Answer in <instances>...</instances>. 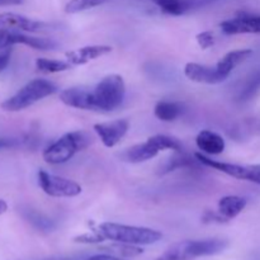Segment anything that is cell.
Listing matches in <instances>:
<instances>
[{
  "mask_svg": "<svg viewBox=\"0 0 260 260\" xmlns=\"http://www.w3.org/2000/svg\"><path fill=\"white\" fill-rule=\"evenodd\" d=\"M129 128V122L127 119H116L106 123L94 124L93 129L98 135L106 147H113L121 141Z\"/></svg>",
  "mask_w": 260,
  "mask_h": 260,
  "instance_id": "cell-9",
  "label": "cell"
},
{
  "mask_svg": "<svg viewBox=\"0 0 260 260\" xmlns=\"http://www.w3.org/2000/svg\"><path fill=\"white\" fill-rule=\"evenodd\" d=\"M85 260H127V259L122 258V256L109 255V254H99V255H93Z\"/></svg>",
  "mask_w": 260,
  "mask_h": 260,
  "instance_id": "cell-31",
  "label": "cell"
},
{
  "mask_svg": "<svg viewBox=\"0 0 260 260\" xmlns=\"http://www.w3.org/2000/svg\"><path fill=\"white\" fill-rule=\"evenodd\" d=\"M245 207V198L238 197V196H226V197L221 198L220 202H218L217 212L229 222L230 220L235 218L236 216L240 215Z\"/></svg>",
  "mask_w": 260,
  "mask_h": 260,
  "instance_id": "cell-18",
  "label": "cell"
},
{
  "mask_svg": "<svg viewBox=\"0 0 260 260\" xmlns=\"http://www.w3.org/2000/svg\"><path fill=\"white\" fill-rule=\"evenodd\" d=\"M14 45H25L41 51L56 48V43L48 38L30 37V36L18 32V30L0 29V50L9 48Z\"/></svg>",
  "mask_w": 260,
  "mask_h": 260,
  "instance_id": "cell-8",
  "label": "cell"
},
{
  "mask_svg": "<svg viewBox=\"0 0 260 260\" xmlns=\"http://www.w3.org/2000/svg\"><path fill=\"white\" fill-rule=\"evenodd\" d=\"M198 160H193L190 157L185 156V155H182L180 157H173V159H169L159 170L160 175H164L167 173L173 172L175 169H179V168H193L198 165Z\"/></svg>",
  "mask_w": 260,
  "mask_h": 260,
  "instance_id": "cell-23",
  "label": "cell"
},
{
  "mask_svg": "<svg viewBox=\"0 0 260 260\" xmlns=\"http://www.w3.org/2000/svg\"><path fill=\"white\" fill-rule=\"evenodd\" d=\"M96 230L101 233L104 240L114 243L128 244V245H151L161 240L162 234L157 230L149 228H137V226L121 225L114 222H103Z\"/></svg>",
  "mask_w": 260,
  "mask_h": 260,
  "instance_id": "cell-1",
  "label": "cell"
},
{
  "mask_svg": "<svg viewBox=\"0 0 260 260\" xmlns=\"http://www.w3.org/2000/svg\"><path fill=\"white\" fill-rule=\"evenodd\" d=\"M220 27L225 35L260 33V15L240 13L231 19L223 20Z\"/></svg>",
  "mask_w": 260,
  "mask_h": 260,
  "instance_id": "cell-11",
  "label": "cell"
},
{
  "mask_svg": "<svg viewBox=\"0 0 260 260\" xmlns=\"http://www.w3.org/2000/svg\"><path fill=\"white\" fill-rule=\"evenodd\" d=\"M196 144H197L198 149L202 152L208 155H218L223 152L225 150V140L221 135L216 134V132L210 131V129H205L198 134L197 139H196Z\"/></svg>",
  "mask_w": 260,
  "mask_h": 260,
  "instance_id": "cell-17",
  "label": "cell"
},
{
  "mask_svg": "<svg viewBox=\"0 0 260 260\" xmlns=\"http://www.w3.org/2000/svg\"><path fill=\"white\" fill-rule=\"evenodd\" d=\"M19 145V141L15 139H0V150L12 149Z\"/></svg>",
  "mask_w": 260,
  "mask_h": 260,
  "instance_id": "cell-30",
  "label": "cell"
},
{
  "mask_svg": "<svg viewBox=\"0 0 260 260\" xmlns=\"http://www.w3.org/2000/svg\"><path fill=\"white\" fill-rule=\"evenodd\" d=\"M71 63L69 61H60V60H50V58H37L36 60V68L40 71L46 74L53 73H62V71L71 69Z\"/></svg>",
  "mask_w": 260,
  "mask_h": 260,
  "instance_id": "cell-21",
  "label": "cell"
},
{
  "mask_svg": "<svg viewBox=\"0 0 260 260\" xmlns=\"http://www.w3.org/2000/svg\"><path fill=\"white\" fill-rule=\"evenodd\" d=\"M159 152V150L147 139V141L142 142V144L134 145V146L127 149L124 152H122L121 157L124 161L132 162V164H139V162H144L147 161V160L154 159Z\"/></svg>",
  "mask_w": 260,
  "mask_h": 260,
  "instance_id": "cell-16",
  "label": "cell"
},
{
  "mask_svg": "<svg viewBox=\"0 0 260 260\" xmlns=\"http://www.w3.org/2000/svg\"><path fill=\"white\" fill-rule=\"evenodd\" d=\"M253 55V51L251 50H236L231 51V52L226 53L222 58L217 62V69L226 76L229 78L230 74L233 73L234 69L236 66H239L240 63H243L244 61L248 60L250 56Z\"/></svg>",
  "mask_w": 260,
  "mask_h": 260,
  "instance_id": "cell-19",
  "label": "cell"
},
{
  "mask_svg": "<svg viewBox=\"0 0 260 260\" xmlns=\"http://www.w3.org/2000/svg\"><path fill=\"white\" fill-rule=\"evenodd\" d=\"M10 56H12V48H4V50H0V73L7 69V66L9 65Z\"/></svg>",
  "mask_w": 260,
  "mask_h": 260,
  "instance_id": "cell-29",
  "label": "cell"
},
{
  "mask_svg": "<svg viewBox=\"0 0 260 260\" xmlns=\"http://www.w3.org/2000/svg\"><path fill=\"white\" fill-rule=\"evenodd\" d=\"M38 184L41 189L50 197L70 198L76 197L81 193V187L76 182L52 175L45 170L38 172Z\"/></svg>",
  "mask_w": 260,
  "mask_h": 260,
  "instance_id": "cell-7",
  "label": "cell"
},
{
  "mask_svg": "<svg viewBox=\"0 0 260 260\" xmlns=\"http://www.w3.org/2000/svg\"><path fill=\"white\" fill-rule=\"evenodd\" d=\"M8 211V203L4 200H0V215L5 213Z\"/></svg>",
  "mask_w": 260,
  "mask_h": 260,
  "instance_id": "cell-33",
  "label": "cell"
},
{
  "mask_svg": "<svg viewBox=\"0 0 260 260\" xmlns=\"http://www.w3.org/2000/svg\"><path fill=\"white\" fill-rule=\"evenodd\" d=\"M196 40H197L198 45H200V47L202 48V50H207V48L212 47V46L215 45V35H213L211 30L198 33Z\"/></svg>",
  "mask_w": 260,
  "mask_h": 260,
  "instance_id": "cell-27",
  "label": "cell"
},
{
  "mask_svg": "<svg viewBox=\"0 0 260 260\" xmlns=\"http://www.w3.org/2000/svg\"><path fill=\"white\" fill-rule=\"evenodd\" d=\"M150 141L152 142L155 147L159 151H164V150H174L177 152H182L183 146L177 139L174 137L167 136V135H155V136L149 137Z\"/></svg>",
  "mask_w": 260,
  "mask_h": 260,
  "instance_id": "cell-22",
  "label": "cell"
},
{
  "mask_svg": "<svg viewBox=\"0 0 260 260\" xmlns=\"http://www.w3.org/2000/svg\"><path fill=\"white\" fill-rule=\"evenodd\" d=\"M23 0H0V7H8V5H19Z\"/></svg>",
  "mask_w": 260,
  "mask_h": 260,
  "instance_id": "cell-32",
  "label": "cell"
},
{
  "mask_svg": "<svg viewBox=\"0 0 260 260\" xmlns=\"http://www.w3.org/2000/svg\"><path fill=\"white\" fill-rule=\"evenodd\" d=\"M112 51L111 46L95 45V46H85V47L78 48V50L69 51L65 53L66 58L71 65H84L91 60L102 57Z\"/></svg>",
  "mask_w": 260,
  "mask_h": 260,
  "instance_id": "cell-14",
  "label": "cell"
},
{
  "mask_svg": "<svg viewBox=\"0 0 260 260\" xmlns=\"http://www.w3.org/2000/svg\"><path fill=\"white\" fill-rule=\"evenodd\" d=\"M57 91V86L45 79H35L20 88L14 95L2 103V108L7 112H19L37 102L42 101Z\"/></svg>",
  "mask_w": 260,
  "mask_h": 260,
  "instance_id": "cell-4",
  "label": "cell"
},
{
  "mask_svg": "<svg viewBox=\"0 0 260 260\" xmlns=\"http://www.w3.org/2000/svg\"><path fill=\"white\" fill-rule=\"evenodd\" d=\"M60 101L71 108L91 111L90 90L85 88L73 86V88L65 89L60 93Z\"/></svg>",
  "mask_w": 260,
  "mask_h": 260,
  "instance_id": "cell-15",
  "label": "cell"
},
{
  "mask_svg": "<svg viewBox=\"0 0 260 260\" xmlns=\"http://www.w3.org/2000/svg\"><path fill=\"white\" fill-rule=\"evenodd\" d=\"M184 74L189 80L201 84H221L226 80V76L217 69V66H206L196 62H188L184 68Z\"/></svg>",
  "mask_w": 260,
  "mask_h": 260,
  "instance_id": "cell-12",
  "label": "cell"
},
{
  "mask_svg": "<svg viewBox=\"0 0 260 260\" xmlns=\"http://www.w3.org/2000/svg\"><path fill=\"white\" fill-rule=\"evenodd\" d=\"M75 243H83V244H96V243H102L104 241V238L101 235L98 230L96 231H91V233L84 234V235L76 236L74 239Z\"/></svg>",
  "mask_w": 260,
  "mask_h": 260,
  "instance_id": "cell-26",
  "label": "cell"
},
{
  "mask_svg": "<svg viewBox=\"0 0 260 260\" xmlns=\"http://www.w3.org/2000/svg\"><path fill=\"white\" fill-rule=\"evenodd\" d=\"M126 95V84L123 78L117 74L102 79L95 88L90 90L91 111L111 112L123 103Z\"/></svg>",
  "mask_w": 260,
  "mask_h": 260,
  "instance_id": "cell-2",
  "label": "cell"
},
{
  "mask_svg": "<svg viewBox=\"0 0 260 260\" xmlns=\"http://www.w3.org/2000/svg\"><path fill=\"white\" fill-rule=\"evenodd\" d=\"M157 7L170 15H183L190 10L210 5L217 0H154Z\"/></svg>",
  "mask_w": 260,
  "mask_h": 260,
  "instance_id": "cell-13",
  "label": "cell"
},
{
  "mask_svg": "<svg viewBox=\"0 0 260 260\" xmlns=\"http://www.w3.org/2000/svg\"><path fill=\"white\" fill-rule=\"evenodd\" d=\"M203 222H217V223H225L228 221L217 212V211H206L205 215L202 217Z\"/></svg>",
  "mask_w": 260,
  "mask_h": 260,
  "instance_id": "cell-28",
  "label": "cell"
},
{
  "mask_svg": "<svg viewBox=\"0 0 260 260\" xmlns=\"http://www.w3.org/2000/svg\"><path fill=\"white\" fill-rule=\"evenodd\" d=\"M50 25L40 20L30 19L24 15L15 13H2L0 14V29L18 30V32H42L48 29Z\"/></svg>",
  "mask_w": 260,
  "mask_h": 260,
  "instance_id": "cell-10",
  "label": "cell"
},
{
  "mask_svg": "<svg viewBox=\"0 0 260 260\" xmlns=\"http://www.w3.org/2000/svg\"><path fill=\"white\" fill-rule=\"evenodd\" d=\"M91 136L85 131H74L63 135L43 151V159L48 164H63L69 161L76 152L88 147Z\"/></svg>",
  "mask_w": 260,
  "mask_h": 260,
  "instance_id": "cell-5",
  "label": "cell"
},
{
  "mask_svg": "<svg viewBox=\"0 0 260 260\" xmlns=\"http://www.w3.org/2000/svg\"><path fill=\"white\" fill-rule=\"evenodd\" d=\"M23 216L32 223L33 226H36L37 229H41V230H46V229L51 228V222L47 220V218L43 217L40 213L35 212V211H23Z\"/></svg>",
  "mask_w": 260,
  "mask_h": 260,
  "instance_id": "cell-25",
  "label": "cell"
},
{
  "mask_svg": "<svg viewBox=\"0 0 260 260\" xmlns=\"http://www.w3.org/2000/svg\"><path fill=\"white\" fill-rule=\"evenodd\" d=\"M155 117L162 122L175 121L183 113V106L175 102L162 101L155 106Z\"/></svg>",
  "mask_w": 260,
  "mask_h": 260,
  "instance_id": "cell-20",
  "label": "cell"
},
{
  "mask_svg": "<svg viewBox=\"0 0 260 260\" xmlns=\"http://www.w3.org/2000/svg\"><path fill=\"white\" fill-rule=\"evenodd\" d=\"M228 243L222 239L185 240L170 246L156 260H194L201 256L215 255L223 251Z\"/></svg>",
  "mask_w": 260,
  "mask_h": 260,
  "instance_id": "cell-3",
  "label": "cell"
},
{
  "mask_svg": "<svg viewBox=\"0 0 260 260\" xmlns=\"http://www.w3.org/2000/svg\"><path fill=\"white\" fill-rule=\"evenodd\" d=\"M107 2H109V0H70L65 5V12L68 14H75V13H80L98 7V5L104 4Z\"/></svg>",
  "mask_w": 260,
  "mask_h": 260,
  "instance_id": "cell-24",
  "label": "cell"
},
{
  "mask_svg": "<svg viewBox=\"0 0 260 260\" xmlns=\"http://www.w3.org/2000/svg\"><path fill=\"white\" fill-rule=\"evenodd\" d=\"M196 159L201 162V164L210 167L212 169L218 170V172L228 174L230 177L236 178V179L248 180V182L260 184V164L259 165H238V164H230V162H222L217 161V160H212L207 157L206 155L197 152L194 155Z\"/></svg>",
  "mask_w": 260,
  "mask_h": 260,
  "instance_id": "cell-6",
  "label": "cell"
}]
</instances>
